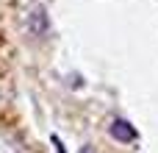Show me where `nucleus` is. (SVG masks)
Listing matches in <instances>:
<instances>
[{
	"label": "nucleus",
	"mask_w": 158,
	"mask_h": 153,
	"mask_svg": "<svg viewBox=\"0 0 158 153\" xmlns=\"http://www.w3.org/2000/svg\"><path fill=\"white\" fill-rule=\"evenodd\" d=\"M81 153H92V148H89V145H86V148H83V151H81Z\"/></svg>",
	"instance_id": "obj_4"
},
{
	"label": "nucleus",
	"mask_w": 158,
	"mask_h": 153,
	"mask_svg": "<svg viewBox=\"0 0 158 153\" xmlns=\"http://www.w3.org/2000/svg\"><path fill=\"white\" fill-rule=\"evenodd\" d=\"M108 134L117 139V142H122V145H128V142H136V128L128 123V120H114L111 125H108Z\"/></svg>",
	"instance_id": "obj_1"
},
{
	"label": "nucleus",
	"mask_w": 158,
	"mask_h": 153,
	"mask_svg": "<svg viewBox=\"0 0 158 153\" xmlns=\"http://www.w3.org/2000/svg\"><path fill=\"white\" fill-rule=\"evenodd\" d=\"M28 28H31V33H36V36H44V33L50 31L47 11H44V8H33V11H31V20H28Z\"/></svg>",
	"instance_id": "obj_2"
},
{
	"label": "nucleus",
	"mask_w": 158,
	"mask_h": 153,
	"mask_svg": "<svg viewBox=\"0 0 158 153\" xmlns=\"http://www.w3.org/2000/svg\"><path fill=\"white\" fill-rule=\"evenodd\" d=\"M50 139H53V145H56V153H67V151H64V145H61V139H58V137H50Z\"/></svg>",
	"instance_id": "obj_3"
}]
</instances>
